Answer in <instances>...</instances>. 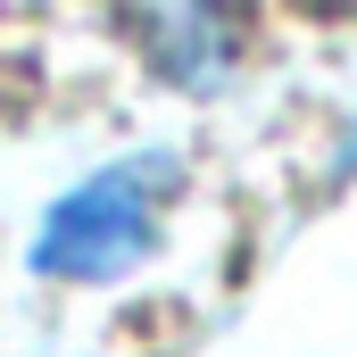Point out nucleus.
Returning a JSON list of instances; mask_svg holds the SVG:
<instances>
[{"instance_id":"2","label":"nucleus","mask_w":357,"mask_h":357,"mask_svg":"<svg viewBox=\"0 0 357 357\" xmlns=\"http://www.w3.org/2000/svg\"><path fill=\"white\" fill-rule=\"evenodd\" d=\"M133 33H150L142 59L183 91H216L241 67V17H225V8H142Z\"/></svg>"},{"instance_id":"1","label":"nucleus","mask_w":357,"mask_h":357,"mask_svg":"<svg viewBox=\"0 0 357 357\" xmlns=\"http://www.w3.org/2000/svg\"><path fill=\"white\" fill-rule=\"evenodd\" d=\"M167 199H175V158H158V150L84 175L75 191L50 199V216L33 233V274L42 282H116L125 266L150 258Z\"/></svg>"}]
</instances>
